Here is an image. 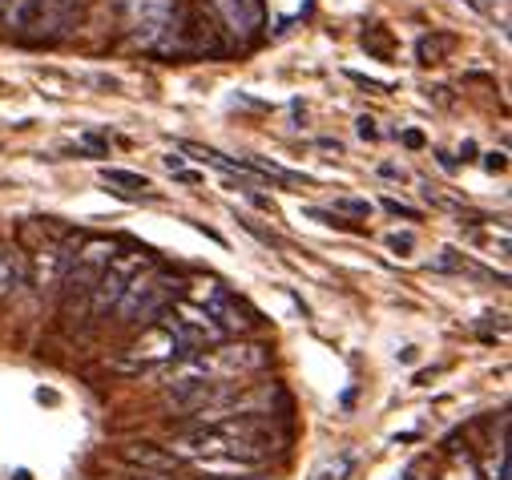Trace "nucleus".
<instances>
[{
    "label": "nucleus",
    "instance_id": "10",
    "mask_svg": "<svg viewBox=\"0 0 512 480\" xmlns=\"http://www.w3.org/2000/svg\"><path fill=\"white\" fill-rule=\"evenodd\" d=\"M25 279H29V255L17 243H9V238H0V299L17 295Z\"/></svg>",
    "mask_w": 512,
    "mask_h": 480
},
{
    "label": "nucleus",
    "instance_id": "4",
    "mask_svg": "<svg viewBox=\"0 0 512 480\" xmlns=\"http://www.w3.org/2000/svg\"><path fill=\"white\" fill-rule=\"evenodd\" d=\"M77 267H69V275H65V315L81 303V307H89V291H93V283L101 279V271L109 267V259H113V243L109 238H89V243H81L77 247Z\"/></svg>",
    "mask_w": 512,
    "mask_h": 480
},
{
    "label": "nucleus",
    "instance_id": "1",
    "mask_svg": "<svg viewBox=\"0 0 512 480\" xmlns=\"http://www.w3.org/2000/svg\"><path fill=\"white\" fill-rule=\"evenodd\" d=\"M174 287L178 283H170L154 263L150 267H142L130 283H125V291H121V299H117V307H113V319L117 323H125V327H146V323H154L170 303H174Z\"/></svg>",
    "mask_w": 512,
    "mask_h": 480
},
{
    "label": "nucleus",
    "instance_id": "24",
    "mask_svg": "<svg viewBox=\"0 0 512 480\" xmlns=\"http://www.w3.org/2000/svg\"><path fill=\"white\" fill-rule=\"evenodd\" d=\"M182 166H186V158H182V154H166V170H170V174H174V170H182Z\"/></svg>",
    "mask_w": 512,
    "mask_h": 480
},
{
    "label": "nucleus",
    "instance_id": "22",
    "mask_svg": "<svg viewBox=\"0 0 512 480\" xmlns=\"http://www.w3.org/2000/svg\"><path fill=\"white\" fill-rule=\"evenodd\" d=\"M174 178H178V182H186V186H198V182H202V174H194V170H186V166H182V170H174Z\"/></svg>",
    "mask_w": 512,
    "mask_h": 480
},
{
    "label": "nucleus",
    "instance_id": "2",
    "mask_svg": "<svg viewBox=\"0 0 512 480\" xmlns=\"http://www.w3.org/2000/svg\"><path fill=\"white\" fill-rule=\"evenodd\" d=\"M174 460H202V456H230V460H246V464H259L267 456V440H246V436H230L218 428H190L182 432L170 448Z\"/></svg>",
    "mask_w": 512,
    "mask_h": 480
},
{
    "label": "nucleus",
    "instance_id": "11",
    "mask_svg": "<svg viewBox=\"0 0 512 480\" xmlns=\"http://www.w3.org/2000/svg\"><path fill=\"white\" fill-rule=\"evenodd\" d=\"M121 456L130 464H138L142 472H150V476H174V468H178V460L158 444H125Z\"/></svg>",
    "mask_w": 512,
    "mask_h": 480
},
{
    "label": "nucleus",
    "instance_id": "28",
    "mask_svg": "<svg viewBox=\"0 0 512 480\" xmlns=\"http://www.w3.org/2000/svg\"><path fill=\"white\" fill-rule=\"evenodd\" d=\"M13 480H33V476H29V472H25V468H21V472H17V476H13Z\"/></svg>",
    "mask_w": 512,
    "mask_h": 480
},
{
    "label": "nucleus",
    "instance_id": "18",
    "mask_svg": "<svg viewBox=\"0 0 512 480\" xmlns=\"http://www.w3.org/2000/svg\"><path fill=\"white\" fill-rule=\"evenodd\" d=\"M452 480H476V468L468 456H456V468H452Z\"/></svg>",
    "mask_w": 512,
    "mask_h": 480
},
{
    "label": "nucleus",
    "instance_id": "14",
    "mask_svg": "<svg viewBox=\"0 0 512 480\" xmlns=\"http://www.w3.org/2000/svg\"><path fill=\"white\" fill-rule=\"evenodd\" d=\"M101 178L109 182V186H130V190H150V178L146 174H130V170H101Z\"/></svg>",
    "mask_w": 512,
    "mask_h": 480
},
{
    "label": "nucleus",
    "instance_id": "23",
    "mask_svg": "<svg viewBox=\"0 0 512 480\" xmlns=\"http://www.w3.org/2000/svg\"><path fill=\"white\" fill-rule=\"evenodd\" d=\"M379 174L392 178V182H404V170H400V166H379Z\"/></svg>",
    "mask_w": 512,
    "mask_h": 480
},
{
    "label": "nucleus",
    "instance_id": "26",
    "mask_svg": "<svg viewBox=\"0 0 512 480\" xmlns=\"http://www.w3.org/2000/svg\"><path fill=\"white\" fill-rule=\"evenodd\" d=\"M85 146H89V150H97V154H105V142H101L97 134H85Z\"/></svg>",
    "mask_w": 512,
    "mask_h": 480
},
{
    "label": "nucleus",
    "instance_id": "15",
    "mask_svg": "<svg viewBox=\"0 0 512 480\" xmlns=\"http://www.w3.org/2000/svg\"><path fill=\"white\" fill-rule=\"evenodd\" d=\"M452 45H456L452 37H436V41H432V37H424V41H420V61H424V65H436Z\"/></svg>",
    "mask_w": 512,
    "mask_h": 480
},
{
    "label": "nucleus",
    "instance_id": "20",
    "mask_svg": "<svg viewBox=\"0 0 512 480\" xmlns=\"http://www.w3.org/2000/svg\"><path fill=\"white\" fill-rule=\"evenodd\" d=\"M359 138H363V142H375V138H379V130H375L371 117H359Z\"/></svg>",
    "mask_w": 512,
    "mask_h": 480
},
{
    "label": "nucleus",
    "instance_id": "19",
    "mask_svg": "<svg viewBox=\"0 0 512 480\" xmlns=\"http://www.w3.org/2000/svg\"><path fill=\"white\" fill-rule=\"evenodd\" d=\"M351 464H355V456H339V464H331V472H327V480H343V476L351 472Z\"/></svg>",
    "mask_w": 512,
    "mask_h": 480
},
{
    "label": "nucleus",
    "instance_id": "9",
    "mask_svg": "<svg viewBox=\"0 0 512 480\" xmlns=\"http://www.w3.org/2000/svg\"><path fill=\"white\" fill-rule=\"evenodd\" d=\"M210 5L238 41H250L263 25V0H210Z\"/></svg>",
    "mask_w": 512,
    "mask_h": 480
},
{
    "label": "nucleus",
    "instance_id": "16",
    "mask_svg": "<svg viewBox=\"0 0 512 480\" xmlns=\"http://www.w3.org/2000/svg\"><path fill=\"white\" fill-rule=\"evenodd\" d=\"M383 210L396 214V218H408V222H420V210H416V206H404V202H396V198H383Z\"/></svg>",
    "mask_w": 512,
    "mask_h": 480
},
{
    "label": "nucleus",
    "instance_id": "3",
    "mask_svg": "<svg viewBox=\"0 0 512 480\" xmlns=\"http://www.w3.org/2000/svg\"><path fill=\"white\" fill-rule=\"evenodd\" d=\"M125 13H130L134 41L146 45V49H162L166 37L182 29L178 0H125Z\"/></svg>",
    "mask_w": 512,
    "mask_h": 480
},
{
    "label": "nucleus",
    "instance_id": "12",
    "mask_svg": "<svg viewBox=\"0 0 512 480\" xmlns=\"http://www.w3.org/2000/svg\"><path fill=\"white\" fill-rule=\"evenodd\" d=\"M41 0H0V29L5 33H25L33 25Z\"/></svg>",
    "mask_w": 512,
    "mask_h": 480
},
{
    "label": "nucleus",
    "instance_id": "25",
    "mask_svg": "<svg viewBox=\"0 0 512 480\" xmlns=\"http://www.w3.org/2000/svg\"><path fill=\"white\" fill-rule=\"evenodd\" d=\"M404 146H412V150H420V146H424V138H420L416 130H408V134H404Z\"/></svg>",
    "mask_w": 512,
    "mask_h": 480
},
{
    "label": "nucleus",
    "instance_id": "7",
    "mask_svg": "<svg viewBox=\"0 0 512 480\" xmlns=\"http://www.w3.org/2000/svg\"><path fill=\"white\" fill-rule=\"evenodd\" d=\"M206 355V368H210V380H238V376H250L267 368L271 351L263 343H234V347H210L202 351Z\"/></svg>",
    "mask_w": 512,
    "mask_h": 480
},
{
    "label": "nucleus",
    "instance_id": "6",
    "mask_svg": "<svg viewBox=\"0 0 512 480\" xmlns=\"http://www.w3.org/2000/svg\"><path fill=\"white\" fill-rule=\"evenodd\" d=\"M81 247V238H65V243H45L37 255H29V283L45 295V291H61L69 267H73V255Z\"/></svg>",
    "mask_w": 512,
    "mask_h": 480
},
{
    "label": "nucleus",
    "instance_id": "5",
    "mask_svg": "<svg viewBox=\"0 0 512 480\" xmlns=\"http://www.w3.org/2000/svg\"><path fill=\"white\" fill-rule=\"evenodd\" d=\"M142 267H150L146 251H121V255L113 251L109 267L101 271V279H97L93 291H89V319H105V315H113V307H117L125 283H130Z\"/></svg>",
    "mask_w": 512,
    "mask_h": 480
},
{
    "label": "nucleus",
    "instance_id": "17",
    "mask_svg": "<svg viewBox=\"0 0 512 480\" xmlns=\"http://www.w3.org/2000/svg\"><path fill=\"white\" fill-rule=\"evenodd\" d=\"M335 210H347V214H355V218H367V214H371V206H367V202H355V198H339Z\"/></svg>",
    "mask_w": 512,
    "mask_h": 480
},
{
    "label": "nucleus",
    "instance_id": "8",
    "mask_svg": "<svg viewBox=\"0 0 512 480\" xmlns=\"http://www.w3.org/2000/svg\"><path fill=\"white\" fill-rule=\"evenodd\" d=\"M81 13H85V0H41L29 25L33 41H61L81 25Z\"/></svg>",
    "mask_w": 512,
    "mask_h": 480
},
{
    "label": "nucleus",
    "instance_id": "27",
    "mask_svg": "<svg viewBox=\"0 0 512 480\" xmlns=\"http://www.w3.org/2000/svg\"><path fill=\"white\" fill-rule=\"evenodd\" d=\"M484 166H488V170H504V154H488Z\"/></svg>",
    "mask_w": 512,
    "mask_h": 480
},
{
    "label": "nucleus",
    "instance_id": "21",
    "mask_svg": "<svg viewBox=\"0 0 512 480\" xmlns=\"http://www.w3.org/2000/svg\"><path fill=\"white\" fill-rule=\"evenodd\" d=\"M388 243H392V251H404V255H408V251H412V234H392Z\"/></svg>",
    "mask_w": 512,
    "mask_h": 480
},
{
    "label": "nucleus",
    "instance_id": "13",
    "mask_svg": "<svg viewBox=\"0 0 512 480\" xmlns=\"http://www.w3.org/2000/svg\"><path fill=\"white\" fill-rule=\"evenodd\" d=\"M198 472H206V476H242V472H250L254 464H246V460H230V456H202V460H190Z\"/></svg>",
    "mask_w": 512,
    "mask_h": 480
},
{
    "label": "nucleus",
    "instance_id": "29",
    "mask_svg": "<svg viewBox=\"0 0 512 480\" xmlns=\"http://www.w3.org/2000/svg\"><path fill=\"white\" fill-rule=\"evenodd\" d=\"M134 480H154V476H134Z\"/></svg>",
    "mask_w": 512,
    "mask_h": 480
}]
</instances>
